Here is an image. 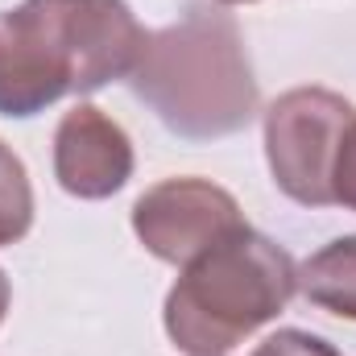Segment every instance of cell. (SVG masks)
Returning <instances> with one entry per match:
<instances>
[{"label":"cell","mask_w":356,"mask_h":356,"mask_svg":"<svg viewBox=\"0 0 356 356\" xmlns=\"http://www.w3.org/2000/svg\"><path fill=\"white\" fill-rule=\"evenodd\" d=\"M149 46L124 0H25L0 13V112L33 116L67 91L133 75Z\"/></svg>","instance_id":"cell-1"},{"label":"cell","mask_w":356,"mask_h":356,"mask_svg":"<svg viewBox=\"0 0 356 356\" xmlns=\"http://www.w3.org/2000/svg\"><path fill=\"white\" fill-rule=\"evenodd\" d=\"M133 91L182 137H224L253 120L257 83L228 13H191L154 33L129 75Z\"/></svg>","instance_id":"cell-2"},{"label":"cell","mask_w":356,"mask_h":356,"mask_svg":"<svg viewBox=\"0 0 356 356\" xmlns=\"http://www.w3.org/2000/svg\"><path fill=\"white\" fill-rule=\"evenodd\" d=\"M294 290L298 269L290 253L245 224L186 261L166 298V332L182 353L224 356L269 323Z\"/></svg>","instance_id":"cell-3"},{"label":"cell","mask_w":356,"mask_h":356,"mask_svg":"<svg viewBox=\"0 0 356 356\" xmlns=\"http://www.w3.org/2000/svg\"><path fill=\"white\" fill-rule=\"evenodd\" d=\"M356 108L323 88L286 91L266 112V149L273 182L307 207L336 203L332 175L344 145V133L353 129Z\"/></svg>","instance_id":"cell-4"},{"label":"cell","mask_w":356,"mask_h":356,"mask_svg":"<svg viewBox=\"0 0 356 356\" xmlns=\"http://www.w3.org/2000/svg\"><path fill=\"white\" fill-rule=\"evenodd\" d=\"M133 228L154 257L186 266L203 249L224 241L228 232L245 228V220H241L236 199L224 186L203 182V178H170V182L149 186L137 199Z\"/></svg>","instance_id":"cell-5"},{"label":"cell","mask_w":356,"mask_h":356,"mask_svg":"<svg viewBox=\"0 0 356 356\" xmlns=\"http://www.w3.org/2000/svg\"><path fill=\"white\" fill-rule=\"evenodd\" d=\"M54 175L63 191L79 199H108L133 175V145L116 120L99 108L79 104L63 116L54 137Z\"/></svg>","instance_id":"cell-6"},{"label":"cell","mask_w":356,"mask_h":356,"mask_svg":"<svg viewBox=\"0 0 356 356\" xmlns=\"http://www.w3.org/2000/svg\"><path fill=\"white\" fill-rule=\"evenodd\" d=\"M298 290L315 307L356 319V236L332 241L327 249L307 257L298 269Z\"/></svg>","instance_id":"cell-7"},{"label":"cell","mask_w":356,"mask_h":356,"mask_svg":"<svg viewBox=\"0 0 356 356\" xmlns=\"http://www.w3.org/2000/svg\"><path fill=\"white\" fill-rule=\"evenodd\" d=\"M33 224V191L21 158L0 141V245H13Z\"/></svg>","instance_id":"cell-8"},{"label":"cell","mask_w":356,"mask_h":356,"mask_svg":"<svg viewBox=\"0 0 356 356\" xmlns=\"http://www.w3.org/2000/svg\"><path fill=\"white\" fill-rule=\"evenodd\" d=\"M253 356H340L327 340L311 336V332H298V327H286L277 336H269L266 344H257Z\"/></svg>","instance_id":"cell-9"},{"label":"cell","mask_w":356,"mask_h":356,"mask_svg":"<svg viewBox=\"0 0 356 356\" xmlns=\"http://www.w3.org/2000/svg\"><path fill=\"white\" fill-rule=\"evenodd\" d=\"M332 191H336V203L356 211V120L344 133V145H340V158H336V175H332Z\"/></svg>","instance_id":"cell-10"},{"label":"cell","mask_w":356,"mask_h":356,"mask_svg":"<svg viewBox=\"0 0 356 356\" xmlns=\"http://www.w3.org/2000/svg\"><path fill=\"white\" fill-rule=\"evenodd\" d=\"M4 311H8V277L0 269V319H4Z\"/></svg>","instance_id":"cell-11"},{"label":"cell","mask_w":356,"mask_h":356,"mask_svg":"<svg viewBox=\"0 0 356 356\" xmlns=\"http://www.w3.org/2000/svg\"><path fill=\"white\" fill-rule=\"evenodd\" d=\"M220 4H245V0H220Z\"/></svg>","instance_id":"cell-12"}]
</instances>
